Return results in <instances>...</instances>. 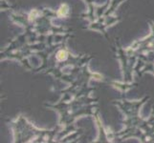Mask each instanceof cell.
Returning <instances> with one entry per match:
<instances>
[{
    "mask_svg": "<svg viewBox=\"0 0 154 143\" xmlns=\"http://www.w3.org/2000/svg\"><path fill=\"white\" fill-rule=\"evenodd\" d=\"M57 58L58 60H65L67 58V52L65 51H60L57 52Z\"/></svg>",
    "mask_w": 154,
    "mask_h": 143,
    "instance_id": "cell-2",
    "label": "cell"
},
{
    "mask_svg": "<svg viewBox=\"0 0 154 143\" xmlns=\"http://www.w3.org/2000/svg\"><path fill=\"white\" fill-rule=\"evenodd\" d=\"M67 13H68L67 5H62V6L60 8V10H58L57 14L60 15V16H65V15L67 14Z\"/></svg>",
    "mask_w": 154,
    "mask_h": 143,
    "instance_id": "cell-1",
    "label": "cell"
}]
</instances>
